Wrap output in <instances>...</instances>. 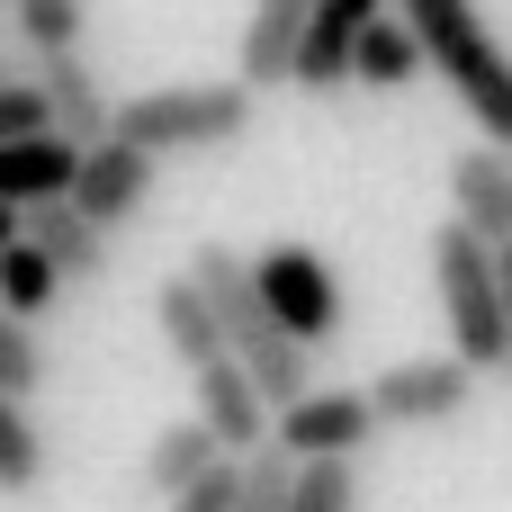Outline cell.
<instances>
[{"instance_id":"cell-1","label":"cell","mask_w":512,"mask_h":512,"mask_svg":"<svg viewBox=\"0 0 512 512\" xmlns=\"http://www.w3.org/2000/svg\"><path fill=\"white\" fill-rule=\"evenodd\" d=\"M189 279H198V297L216 306V333H225V351L261 378V396L270 405H288L297 387H315L306 378V342L261 306V288H252V261L243 252H225V243H198L189 252Z\"/></svg>"},{"instance_id":"cell-2","label":"cell","mask_w":512,"mask_h":512,"mask_svg":"<svg viewBox=\"0 0 512 512\" xmlns=\"http://www.w3.org/2000/svg\"><path fill=\"white\" fill-rule=\"evenodd\" d=\"M396 18L414 27L423 63H441V81L468 99V117L486 126V144L512 153V54L495 45V27L477 18V0H396Z\"/></svg>"},{"instance_id":"cell-3","label":"cell","mask_w":512,"mask_h":512,"mask_svg":"<svg viewBox=\"0 0 512 512\" xmlns=\"http://www.w3.org/2000/svg\"><path fill=\"white\" fill-rule=\"evenodd\" d=\"M261 90L243 81H171V90H144V99H117V135L144 144V153H207V144H234L252 126Z\"/></svg>"},{"instance_id":"cell-4","label":"cell","mask_w":512,"mask_h":512,"mask_svg":"<svg viewBox=\"0 0 512 512\" xmlns=\"http://www.w3.org/2000/svg\"><path fill=\"white\" fill-rule=\"evenodd\" d=\"M432 279H441V315H450V351L486 378L504 369V279H495V243L468 234L459 216L432 243Z\"/></svg>"},{"instance_id":"cell-5","label":"cell","mask_w":512,"mask_h":512,"mask_svg":"<svg viewBox=\"0 0 512 512\" xmlns=\"http://www.w3.org/2000/svg\"><path fill=\"white\" fill-rule=\"evenodd\" d=\"M270 441L288 459H369L378 414H369L360 387H297L288 405H270Z\"/></svg>"},{"instance_id":"cell-6","label":"cell","mask_w":512,"mask_h":512,"mask_svg":"<svg viewBox=\"0 0 512 512\" xmlns=\"http://www.w3.org/2000/svg\"><path fill=\"white\" fill-rule=\"evenodd\" d=\"M252 288H261V306H270L306 351L342 333V288H333V270H324L306 243H270V252L252 261Z\"/></svg>"},{"instance_id":"cell-7","label":"cell","mask_w":512,"mask_h":512,"mask_svg":"<svg viewBox=\"0 0 512 512\" xmlns=\"http://www.w3.org/2000/svg\"><path fill=\"white\" fill-rule=\"evenodd\" d=\"M477 396V369L450 351H432V360H396V369H378L369 378V414H378V432H423V423H450L459 405Z\"/></svg>"},{"instance_id":"cell-8","label":"cell","mask_w":512,"mask_h":512,"mask_svg":"<svg viewBox=\"0 0 512 512\" xmlns=\"http://www.w3.org/2000/svg\"><path fill=\"white\" fill-rule=\"evenodd\" d=\"M153 171H162V153H144V144H126L117 126L108 135H90L81 144V171H72V207L108 234V225H126L144 198H153Z\"/></svg>"},{"instance_id":"cell-9","label":"cell","mask_w":512,"mask_h":512,"mask_svg":"<svg viewBox=\"0 0 512 512\" xmlns=\"http://www.w3.org/2000/svg\"><path fill=\"white\" fill-rule=\"evenodd\" d=\"M189 378H198V387H189V396H198V423L216 432V450H225V459H243V450H261V441H270V396H261V378H252L234 351L198 360Z\"/></svg>"},{"instance_id":"cell-10","label":"cell","mask_w":512,"mask_h":512,"mask_svg":"<svg viewBox=\"0 0 512 512\" xmlns=\"http://www.w3.org/2000/svg\"><path fill=\"white\" fill-rule=\"evenodd\" d=\"M36 90H45L54 135H72V144L108 135V117H117V99L99 90V72L81 63V45H45V54H36Z\"/></svg>"},{"instance_id":"cell-11","label":"cell","mask_w":512,"mask_h":512,"mask_svg":"<svg viewBox=\"0 0 512 512\" xmlns=\"http://www.w3.org/2000/svg\"><path fill=\"white\" fill-rule=\"evenodd\" d=\"M450 216L486 243H512V153L504 144H468L450 162Z\"/></svg>"},{"instance_id":"cell-12","label":"cell","mask_w":512,"mask_h":512,"mask_svg":"<svg viewBox=\"0 0 512 512\" xmlns=\"http://www.w3.org/2000/svg\"><path fill=\"white\" fill-rule=\"evenodd\" d=\"M378 9L387 0H315L306 9V36H297V81L306 90H342L351 81V45H360V27Z\"/></svg>"},{"instance_id":"cell-13","label":"cell","mask_w":512,"mask_h":512,"mask_svg":"<svg viewBox=\"0 0 512 512\" xmlns=\"http://www.w3.org/2000/svg\"><path fill=\"white\" fill-rule=\"evenodd\" d=\"M72 171H81V144L36 126V135H9L0 144V198L9 207H36V198H72Z\"/></svg>"},{"instance_id":"cell-14","label":"cell","mask_w":512,"mask_h":512,"mask_svg":"<svg viewBox=\"0 0 512 512\" xmlns=\"http://www.w3.org/2000/svg\"><path fill=\"white\" fill-rule=\"evenodd\" d=\"M18 234H27L63 279H99V270H108V234H99L72 198H36V207H18Z\"/></svg>"},{"instance_id":"cell-15","label":"cell","mask_w":512,"mask_h":512,"mask_svg":"<svg viewBox=\"0 0 512 512\" xmlns=\"http://www.w3.org/2000/svg\"><path fill=\"white\" fill-rule=\"evenodd\" d=\"M306 9L315 0H252V27H243V90H288L297 81V36H306Z\"/></svg>"},{"instance_id":"cell-16","label":"cell","mask_w":512,"mask_h":512,"mask_svg":"<svg viewBox=\"0 0 512 512\" xmlns=\"http://www.w3.org/2000/svg\"><path fill=\"white\" fill-rule=\"evenodd\" d=\"M153 324H162V342H171V360H180V369H198V360H216V351H225L216 306L198 297V279H189V270H171V279L153 288Z\"/></svg>"},{"instance_id":"cell-17","label":"cell","mask_w":512,"mask_h":512,"mask_svg":"<svg viewBox=\"0 0 512 512\" xmlns=\"http://www.w3.org/2000/svg\"><path fill=\"white\" fill-rule=\"evenodd\" d=\"M225 450H216V432L189 414V423H171V432H153V450H144V495L162 504V495H180L198 468H216Z\"/></svg>"},{"instance_id":"cell-18","label":"cell","mask_w":512,"mask_h":512,"mask_svg":"<svg viewBox=\"0 0 512 512\" xmlns=\"http://www.w3.org/2000/svg\"><path fill=\"white\" fill-rule=\"evenodd\" d=\"M414 72H423V45H414V27L378 9V18L360 27V45H351V81H378V90H405Z\"/></svg>"},{"instance_id":"cell-19","label":"cell","mask_w":512,"mask_h":512,"mask_svg":"<svg viewBox=\"0 0 512 512\" xmlns=\"http://www.w3.org/2000/svg\"><path fill=\"white\" fill-rule=\"evenodd\" d=\"M54 297H63V270H54V261H45V252H36L27 234H18V243H0V306L36 324V315H45Z\"/></svg>"},{"instance_id":"cell-20","label":"cell","mask_w":512,"mask_h":512,"mask_svg":"<svg viewBox=\"0 0 512 512\" xmlns=\"http://www.w3.org/2000/svg\"><path fill=\"white\" fill-rule=\"evenodd\" d=\"M45 486V432L27 423V396H0V495Z\"/></svg>"},{"instance_id":"cell-21","label":"cell","mask_w":512,"mask_h":512,"mask_svg":"<svg viewBox=\"0 0 512 512\" xmlns=\"http://www.w3.org/2000/svg\"><path fill=\"white\" fill-rule=\"evenodd\" d=\"M351 504H360L351 459H297V486H288L279 512H351Z\"/></svg>"},{"instance_id":"cell-22","label":"cell","mask_w":512,"mask_h":512,"mask_svg":"<svg viewBox=\"0 0 512 512\" xmlns=\"http://www.w3.org/2000/svg\"><path fill=\"white\" fill-rule=\"evenodd\" d=\"M9 27L45 54V45H81V27H90V0H9Z\"/></svg>"},{"instance_id":"cell-23","label":"cell","mask_w":512,"mask_h":512,"mask_svg":"<svg viewBox=\"0 0 512 512\" xmlns=\"http://www.w3.org/2000/svg\"><path fill=\"white\" fill-rule=\"evenodd\" d=\"M36 387H45V342L27 315L0 306V396H36Z\"/></svg>"},{"instance_id":"cell-24","label":"cell","mask_w":512,"mask_h":512,"mask_svg":"<svg viewBox=\"0 0 512 512\" xmlns=\"http://www.w3.org/2000/svg\"><path fill=\"white\" fill-rule=\"evenodd\" d=\"M234 504V459H216V468H198L180 495H162V512H225Z\"/></svg>"},{"instance_id":"cell-25","label":"cell","mask_w":512,"mask_h":512,"mask_svg":"<svg viewBox=\"0 0 512 512\" xmlns=\"http://www.w3.org/2000/svg\"><path fill=\"white\" fill-rule=\"evenodd\" d=\"M36 126H54V117H45V90H36V81H0V144H9V135H36Z\"/></svg>"},{"instance_id":"cell-26","label":"cell","mask_w":512,"mask_h":512,"mask_svg":"<svg viewBox=\"0 0 512 512\" xmlns=\"http://www.w3.org/2000/svg\"><path fill=\"white\" fill-rule=\"evenodd\" d=\"M495 279H504V378H512V243H495Z\"/></svg>"},{"instance_id":"cell-27","label":"cell","mask_w":512,"mask_h":512,"mask_svg":"<svg viewBox=\"0 0 512 512\" xmlns=\"http://www.w3.org/2000/svg\"><path fill=\"white\" fill-rule=\"evenodd\" d=\"M0 243H18V207L9 198H0Z\"/></svg>"}]
</instances>
